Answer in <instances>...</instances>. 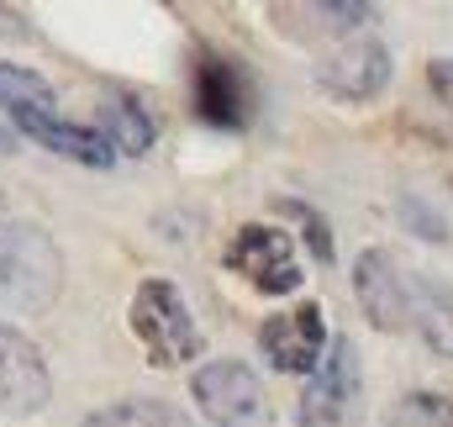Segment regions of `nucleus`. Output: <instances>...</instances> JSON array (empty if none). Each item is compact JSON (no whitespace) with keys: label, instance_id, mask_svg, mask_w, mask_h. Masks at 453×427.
<instances>
[{"label":"nucleus","instance_id":"obj_9","mask_svg":"<svg viewBox=\"0 0 453 427\" xmlns=\"http://www.w3.org/2000/svg\"><path fill=\"white\" fill-rule=\"evenodd\" d=\"M48 401H53V380H48V364H42L37 343L21 327L0 322V412L37 417Z\"/></svg>","mask_w":453,"mask_h":427},{"label":"nucleus","instance_id":"obj_8","mask_svg":"<svg viewBox=\"0 0 453 427\" xmlns=\"http://www.w3.org/2000/svg\"><path fill=\"white\" fill-rule=\"evenodd\" d=\"M258 353H264L280 375H306V369H317L322 353H327V317H322V307H317V301H301V307H290V312L264 317V327H258Z\"/></svg>","mask_w":453,"mask_h":427},{"label":"nucleus","instance_id":"obj_2","mask_svg":"<svg viewBox=\"0 0 453 427\" xmlns=\"http://www.w3.org/2000/svg\"><path fill=\"white\" fill-rule=\"evenodd\" d=\"M127 322H132V338L148 348V364L153 369H180L201 353V327L190 317L185 296L174 291V280H142L132 291V307H127Z\"/></svg>","mask_w":453,"mask_h":427},{"label":"nucleus","instance_id":"obj_1","mask_svg":"<svg viewBox=\"0 0 453 427\" xmlns=\"http://www.w3.org/2000/svg\"><path fill=\"white\" fill-rule=\"evenodd\" d=\"M64 291V253L37 221L0 216V307L5 312H48Z\"/></svg>","mask_w":453,"mask_h":427},{"label":"nucleus","instance_id":"obj_21","mask_svg":"<svg viewBox=\"0 0 453 427\" xmlns=\"http://www.w3.org/2000/svg\"><path fill=\"white\" fill-rule=\"evenodd\" d=\"M16 32H27V21H16L11 11H0V37H16Z\"/></svg>","mask_w":453,"mask_h":427},{"label":"nucleus","instance_id":"obj_14","mask_svg":"<svg viewBox=\"0 0 453 427\" xmlns=\"http://www.w3.org/2000/svg\"><path fill=\"white\" fill-rule=\"evenodd\" d=\"M85 427H190V417L158 396H132V401H116L106 412H96Z\"/></svg>","mask_w":453,"mask_h":427},{"label":"nucleus","instance_id":"obj_18","mask_svg":"<svg viewBox=\"0 0 453 427\" xmlns=\"http://www.w3.org/2000/svg\"><path fill=\"white\" fill-rule=\"evenodd\" d=\"M417 332H422V343H427L433 353L453 359V301H433V307H422V312H417Z\"/></svg>","mask_w":453,"mask_h":427},{"label":"nucleus","instance_id":"obj_19","mask_svg":"<svg viewBox=\"0 0 453 427\" xmlns=\"http://www.w3.org/2000/svg\"><path fill=\"white\" fill-rule=\"evenodd\" d=\"M401 221H406L417 237H427V243H443V237H449V221L433 212L422 196H401Z\"/></svg>","mask_w":453,"mask_h":427},{"label":"nucleus","instance_id":"obj_15","mask_svg":"<svg viewBox=\"0 0 453 427\" xmlns=\"http://www.w3.org/2000/svg\"><path fill=\"white\" fill-rule=\"evenodd\" d=\"M380 427H453V401L438 391H406L401 401L385 407Z\"/></svg>","mask_w":453,"mask_h":427},{"label":"nucleus","instance_id":"obj_10","mask_svg":"<svg viewBox=\"0 0 453 427\" xmlns=\"http://www.w3.org/2000/svg\"><path fill=\"white\" fill-rule=\"evenodd\" d=\"M11 132H16V137H32V143H42L48 153L74 159V164H85V169H111L116 164V153L106 148V137H101L96 127H85V121H64L58 106L16 111V116H11Z\"/></svg>","mask_w":453,"mask_h":427},{"label":"nucleus","instance_id":"obj_12","mask_svg":"<svg viewBox=\"0 0 453 427\" xmlns=\"http://www.w3.org/2000/svg\"><path fill=\"white\" fill-rule=\"evenodd\" d=\"M96 132L106 137V148L121 153V159H148V148H153V116H148V106L137 96H127V90H106Z\"/></svg>","mask_w":453,"mask_h":427},{"label":"nucleus","instance_id":"obj_6","mask_svg":"<svg viewBox=\"0 0 453 427\" xmlns=\"http://www.w3.org/2000/svg\"><path fill=\"white\" fill-rule=\"evenodd\" d=\"M190 96H196V116L217 132H242L258 111V90H253V74L222 58V53H201L196 69H190Z\"/></svg>","mask_w":453,"mask_h":427},{"label":"nucleus","instance_id":"obj_20","mask_svg":"<svg viewBox=\"0 0 453 427\" xmlns=\"http://www.w3.org/2000/svg\"><path fill=\"white\" fill-rule=\"evenodd\" d=\"M427 85L453 106V58H433V64H427Z\"/></svg>","mask_w":453,"mask_h":427},{"label":"nucleus","instance_id":"obj_22","mask_svg":"<svg viewBox=\"0 0 453 427\" xmlns=\"http://www.w3.org/2000/svg\"><path fill=\"white\" fill-rule=\"evenodd\" d=\"M16 143H21V137H16L11 127H0V159H11V153H16Z\"/></svg>","mask_w":453,"mask_h":427},{"label":"nucleus","instance_id":"obj_5","mask_svg":"<svg viewBox=\"0 0 453 427\" xmlns=\"http://www.w3.org/2000/svg\"><path fill=\"white\" fill-rule=\"evenodd\" d=\"M358 396H364V375H358V348L353 338H333L322 364L311 369L306 391H301V427H353L358 412Z\"/></svg>","mask_w":453,"mask_h":427},{"label":"nucleus","instance_id":"obj_11","mask_svg":"<svg viewBox=\"0 0 453 427\" xmlns=\"http://www.w3.org/2000/svg\"><path fill=\"white\" fill-rule=\"evenodd\" d=\"M317 85L338 101H374L390 85V48L374 37H353L317 64Z\"/></svg>","mask_w":453,"mask_h":427},{"label":"nucleus","instance_id":"obj_4","mask_svg":"<svg viewBox=\"0 0 453 427\" xmlns=\"http://www.w3.org/2000/svg\"><path fill=\"white\" fill-rule=\"evenodd\" d=\"M226 269L242 275L253 291L264 296H290L301 291V264H296V248H290V232L274 227V221H242L226 243Z\"/></svg>","mask_w":453,"mask_h":427},{"label":"nucleus","instance_id":"obj_16","mask_svg":"<svg viewBox=\"0 0 453 427\" xmlns=\"http://www.w3.org/2000/svg\"><path fill=\"white\" fill-rule=\"evenodd\" d=\"M32 106H58V101H53V85H48L37 69L0 64V111L16 116V111H32Z\"/></svg>","mask_w":453,"mask_h":427},{"label":"nucleus","instance_id":"obj_13","mask_svg":"<svg viewBox=\"0 0 453 427\" xmlns=\"http://www.w3.org/2000/svg\"><path fill=\"white\" fill-rule=\"evenodd\" d=\"M269 21H306L317 37H342L364 21H374L369 0H322V5H269Z\"/></svg>","mask_w":453,"mask_h":427},{"label":"nucleus","instance_id":"obj_3","mask_svg":"<svg viewBox=\"0 0 453 427\" xmlns=\"http://www.w3.org/2000/svg\"><path fill=\"white\" fill-rule=\"evenodd\" d=\"M190 396L211 427H269V396L237 359H211L190 375Z\"/></svg>","mask_w":453,"mask_h":427},{"label":"nucleus","instance_id":"obj_7","mask_svg":"<svg viewBox=\"0 0 453 427\" xmlns=\"http://www.w3.org/2000/svg\"><path fill=\"white\" fill-rule=\"evenodd\" d=\"M353 296H358L364 317L374 322L380 332H406V327H417V280H411L385 248L358 253V264H353Z\"/></svg>","mask_w":453,"mask_h":427},{"label":"nucleus","instance_id":"obj_17","mask_svg":"<svg viewBox=\"0 0 453 427\" xmlns=\"http://www.w3.org/2000/svg\"><path fill=\"white\" fill-rule=\"evenodd\" d=\"M274 216H290V221H301V232H306V248L322 259V264H333V227H327V216L311 212L306 201H296V196H280L274 201Z\"/></svg>","mask_w":453,"mask_h":427}]
</instances>
